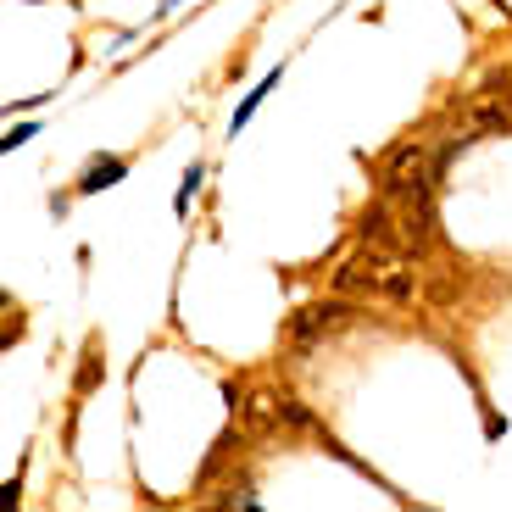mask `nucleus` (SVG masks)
Returning <instances> with one entry per match:
<instances>
[{
  "label": "nucleus",
  "mask_w": 512,
  "mask_h": 512,
  "mask_svg": "<svg viewBox=\"0 0 512 512\" xmlns=\"http://www.w3.org/2000/svg\"><path fill=\"white\" fill-rule=\"evenodd\" d=\"M435 173H440V162H435L429 145L401 140L379 167V190L390 195V201H429V195H435Z\"/></svg>",
  "instance_id": "f257e3e1"
},
{
  "label": "nucleus",
  "mask_w": 512,
  "mask_h": 512,
  "mask_svg": "<svg viewBox=\"0 0 512 512\" xmlns=\"http://www.w3.org/2000/svg\"><path fill=\"white\" fill-rule=\"evenodd\" d=\"M357 323V307H346V301H323V307H307L290 318V340L295 346H312V340H323V334H340Z\"/></svg>",
  "instance_id": "f03ea898"
},
{
  "label": "nucleus",
  "mask_w": 512,
  "mask_h": 512,
  "mask_svg": "<svg viewBox=\"0 0 512 512\" xmlns=\"http://www.w3.org/2000/svg\"><path fill=\"white\" fill-rule=\"evenodd\" d=\"M468 134H512V101H479L468 112Z\"/></svg>",
  "instance_id": "7ed1b4c3"
},
{
  "label": "nucleus",
  "mask_w": 512,
  "mask_h": 512,
  "mask_svg": "<svg viewBox=\"0 0 512 512\" xmlns=\"http://www.w3.org/2000/svg\"><path fill=\"white\" fill-rule=\"evenodd\" d=\"M117 179H128V162H123V156H101V162H90V173L78 179V190H84V195H101L106 184H117Z\"/></svg>",
  "instance_id": "20e7f679"
},
{
  "label": "nucleus",
  "mask_w": 512,
  "mask_h": 512,
  "mask_svg": "<svg viewBox=\"0 0 512 512\" xmlns=\"http://www.w3.org/2000/svg\"><path fill=\"white\" fill-rule=\"evenodd\" d=\"M273 423H284V401L279 396H256L251 407H245V429L262 435V429H273Z\"/></svg>",
  "instance_id": "39448f33"
},
{
  "label": "nucleus",
  "mask_w": 512,
  "mask_h": 512,
  "mask_svg": "<svg viewBox=\"0 0 512 512\" xmlns=\"http://www.w3.org/2000/svg\"><path fill=\"white\" fill-rule=\"evenodd\" d=\"M273 84H279V73H268V78H262V84H256V90H251V95H245V101H240V112H234V134H240V128H245V123H251V117H256V106H262V101H268V95H273Z\"/></svg>",
  "instance_id": "423d86ee"
},
{
  "label": "nucleus",
  "mask_w": 512,
  "mask_h": 512,
  "mask_svg": "<svg viewBox=\"0 0 512 512\" xmlns=\"http://www.w3.org/2000/svg\"><path fill=\"white\" fill-rule=\"evenodd\" d=\"M195 184H201V162H195V167H190V173H184V184H179V201H173V206H179V212H184V206H190V195H195Z\"/></svg>",
  "instance_id": "0eeeda50"
},
{
  "label": "nucleus",
  "mask_w": 512,
  "mask_h": 512,
  "mask_svg": "<svg viewBox=\"0 0 512 512\" xmlns=\"http://www.w3.org/2000/svg\"><path fill=\"white\" fill-rule=\"evenodd\" d=\"M28 140H34V128H12V134H6V151H17V145H28Z\"/></svg>",
  "instance_id": "6e6552de"
},
{
  "label": "nucleus",
  "mask_w": 512,
  "mask_h": 512,
  "mask_svg": "<svg viewBox=\"0 0 512 512\" xmlns=\"http://www.w3.org/2000/svg\"><path fill=\"white\" fill-rule=\"evenodd\" d=\"M95 379H101V362H95V357H90V368L78 373V390H95Z\"/></svg>",
  "instance_id": "1a4fd4ad"
}]
</instances>
